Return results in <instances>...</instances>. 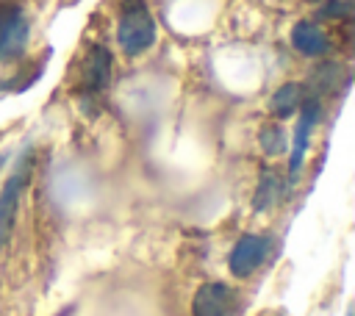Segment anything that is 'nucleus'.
Segmentation results:
<instances>
[{
	"label": "nucleus",
	"mask_w": 355,
	"mask_h": 316,
	"mask_svg": "<svg viewBox=\"0 0 355 316\" xmlns=\"http://www.w3.org/2000/svg\"><path fill=\"white\" fill-rule=\"evenodd\" d=\"M116 42L128 55H141L155 42V19L147 11L141 0H125L119 25H116Z\"/></svg>",
	"instance_id": "nucleus-1"
},
{
	"label": "nucleus",
	"mask_w": 355,
	"mask_h": 316,
	"mask_svg": "<svg viewBox=\"0 0 355 316\" xmlns=\"http://www.w3.org/2000/svg\"><path fill=\"white\" fill-rule=\"evenodd\" d=\"M31 177V147H25V152L19 155L14 172L6 177L3 188H0V247L11 238L14 222H17V208H19V197L22 188Z\"/></svg>",
	"instance_id": "nucleus-2"
},
{
	"label": "nucleus",
	"mask_w": 355,
	"mask_h": 316,
	"mask_svg": "<svg viewBox=\"0 0 355 316\" xmlns=\"http://www.w3.org/2000/svg\"><path fill=\"white\" fill-rule=\"evenodd\" d=\"M28 33H31L28 14L19 6H6L0 11V64L22 55L28 44Z\"/></svg>",
	"instance_id": "nucleus-3"
},
{
	"label": "nucleus",
	"mask_w": 355,
	"mask_h": 316,
	"mask_svg": "<svg viewBox=\"0 0 355 316\" xmlns=\"http://www.w3.org/2000/svg\"><path fill=\"white\" fill-rule=\"evenodd\" d=\"M269 255V238L266 236H255V233H244L227 258V266L233 272V277H250Z\"/></svg>",
	"instance_id": "nucleus-4"
},
{
	"label": "nucleus",
	"mask_w": 355,
	"mask_h": 316,
	"mask_svg": "<svg viewBox=\"0 0 355 316\" xmlns=\"http://www.w3.org/2000/svg\"><path fill=\"white\" fill-rule=\"evenodd\" d=\"M233 302V291L225 283H205L191 299V316H225Z\"/></svg>",
	"instance_id": "nucleus-5"
},
{
	"label": "nucleus",
	"mask_w": 355,
	"mask_h": 316,
	"mask_svg": "<svg viewBox=\"0 0 355 316\" xmlns=\"http://www.w3.org/2000/svg\"><path fill=\"white\" fill-rule=\"evenodd\" d=\"M291 44H294L297 53H302L308 58H319L330 50V36L324 33V28L319 22L302 19L291 28Z\"/></svg>",
	"instance_id": "nucleus-6"
},
{
	"label": "nucleus",
	"mask_w": 355,
	"mask_h": 316,
	"mask_svg": "<svg viewBox=\"0 0 355 316\" xmlns=\"http://www.w3.org/2000/svg\"><path fill=\"white\" fill-rule=\"evenodd\" d=\"M300 119H297V128H294V144H291V158H288V175H297L302 161H305V150H308V139H311V128L319 116V103L311 100L305 105H300Z\"/></svg>",
	"instance_id": "nucleus-7"
},
{
	"label": "nucleus",
	"mask_w": 355,
	"mask_h": 316,
	"mask_svg": "<svg viewBox=\"0 0 355 316\" xmlns=\"http://www.w3.org/2000/svg\"><path fill=\"white\" fill-rule=\"evenodd\" d=\"M114 72V58L103 44H94L86 58V86L89 89H105Z\"/></svg>",
	"instance_id": "nucleus-8"
},
{
	"label": "nucleus",
	"mask_w": 355,
	"mask_h": 316,
	"mask_svg": "<svg viewBox=\"0 0 355 316\" xmlns=\"http://www.w3.org/2000/svg\"><path fill=\"white\" fill-rule=\"evenodd\" d=\"M283 197H286V180H283L275 169H266V172L261 175V180H258L252 208H255V211H269V208H275Z\"/></svg>",
	"instance_id": "nucleus-9"
},
{
	"label": "nucleus",
	"mask_w": 355,
	"mask_h": 316,
	"mask_svg": "<svg viewBox=\"0 0 355 316\" xmlns=\"http://www.w3.org/2000/svg\"><path fill=\"white\" fill-rule=\"evenodd\" d=\"M300 105H302V86L300 83H283L269 100V108L277 119H288L291 114L300 111Z\"/></svg>",
	"instance_id": "nucleus-10"
},
{
	"label": "nucleus",
	"mask_w": 355,
	"mask_h": 316,
	"mask_svg": "<svg viewBox=\"0 0 355 316\" xmlns=\"http://www.w3.org/2000/svg\"><path fill=\"white\" fill-rule=\"evenodd\" d=\"M258 141H261V150L266 155H280L286 150V136H283V130L277 125H263Z\"/></svg>",
	"instance_id": "nucleus-11"
},
{
	"label": "nucleus",
	"mask_w": 355,
	"mask_h": 316,
	"mask_svg": "<svg viewBox=\"0 0 355 316\" xmlns=\"http://www.w3.org/2000/svg\"><path fill=\"white\" fill-rule=\"evenodd\" d=\"M347 316H352V310H347Z\"/></svg>",
	"instance_id": "nucleus-12"
}]
</instances>
